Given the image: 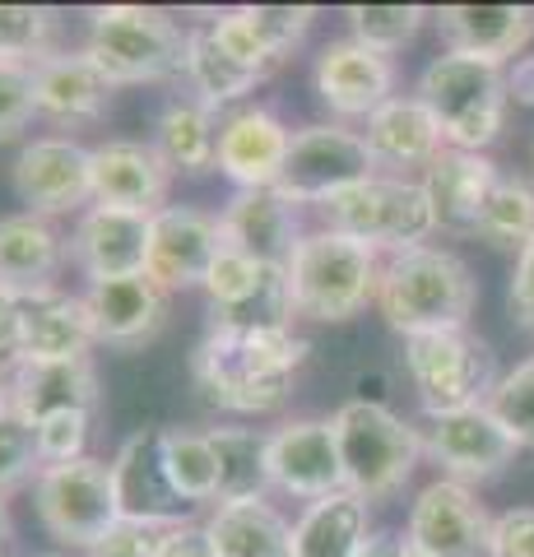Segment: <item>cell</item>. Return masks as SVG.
<instances>
[{
  "label": "cell",
  "instance_id": "ffe728a7",
  "mask_svg": "<svg viewBox=\"0 0 534 557\" xmlns=\"http://www.w3.org/2000/svg\"><path fill=\"white\" fill-rule=\"evenodd\" d=\"M312 24H316L312 5H237V10H223L210 24V33L233 61L270 75L274 65L288 61L302 47Z\"/></svg>",
  "mask_w": 534,
  "mask_h": 557
},
{
  "label": "cell",
  "instance_id": "7402d4cb",
  "mask_svg": "<svg viewBox=\"0 0 534 557\" xmlns=\"http://www.w3.org/2000/svg\"><path fill=\"white\" fill-rule=\"evenodd\" d=\"M33 94H38V116L51 126L75 131L108 116L116 84L102 75L89 51H51L33 65Z\"/></svg>",
  "mask_w": 534,
  "mask_h": 557
},
{
  "label": "cell",
  "instance_id": "ee69618b",
  "mask_svg": "<svg viewBox=\"0 0 534 557\" xmlns=\"http://www.w3.org/2000/svg\"><path fill=\"white\" fill-rule=\"evenodd\" d=\"M163 530L135 525V520H116V525L89 548V557H159Z\"/></svg>",
  "mask_w": 534,
  "mask_h": 557
},
{
  "label": "cell",
  "instance_id": "2e32d148",
  "mask_svg": "<svg viewBox=\"0 0 534 557\" xmlns=\"http://www.w3.org/2000/svg\"><path fill=\"white\" fill-rule=\"evenodd\" d=\"M270 483L302 502L344 493V465L331 418H293L270 432Z\"/></svg>",
  "mask_w": 534,
  "mask_h": 557
},
{
  "label": "cell",
  "instance_id": "ba28073f",
  "mask_svg": "<svg viewBox=\"0 0 534 557\" xmlns=\"http://www.w3.org/2000/svg\"><path fill=\"white\" fill-rule=\"evenodd\" d=\"M405 372L427 418L488 405L493 386L502 381L488 339H479L474 330H442V335L405 339Z\"/></svg>",
  "mask_w": 534,
  "mask_h": 557
},
{
  "label": "cell",
  "instance_id": "d6a6232c",
  "mask_svg": "<svg viewBox=\"0 0 534 557\" xmlns=\"http://www.w3.org/2000/svg\"><path fill=\"white\" fill-rule=\"evenodd\" d=\"M368 544V502L353 493H331L307 502L293 520V557H358Z\"/></svg>",
  "mask_w": 534,
  "mask_h": 557
},
{
  "label": "cell",
  "instance_id": "f1b7e54d",
  "mask_svg": "<svg viewBox=\"0 0 534 557\" xmlns=\"http://www.w3.org/2000/svg\"><path fill=\"white\" fill-rule=\"evenodd\" d=\"M71 260L65 251V237L51 228V219L38 214H5L0 219V288L20 293H47L57 288L61 265Z\"/></svg>",
  "mask_w": 534,
  "mask_h": 557
},
{
  "label": "cell",
  "instance_id": "1f68e13d",
  "mask_svg": "<svg viewBox=\"0 0 534 557\" xmlns=\"http://www.w3.org/2000/svg\"><path fill=\"white\" fill-rule=\"evenodd\" d=\"M149 145L159 149V159L172 172H186V177L219 168V126L200 98H167L159 116H153Z\"/></svg>",
  "mask_w": 534,
  "mask_h": 557
},
{
  "label": "cell",
  "instance_id": "44dd1931",
  "mask_svg": "<svg viewBox=\"0 0 534 557\" xmlns=\"http://www.w3.org/2000/svg\"><path fill=\"white\" fill-rule=\"evenodd\" d=\"M65 251H71V265H79L89 284H98V278L145 274L149 219L145 214H126V209L89 205L79 214L75 233L65 237Z\"/></svg>",
  "mask_w": 534,
  "mask_h": 557
},
{
  "label": "cell",
  "instance_id": "9c48e42d",
  "mask_svg": "<svg viewBox=\"0 0 534 557\" xmlns=\"http://www.w3.org/2000/svg\"><path fill=\"white\" fill-rule=\"evenodd\" d=\"M33 507H38L42 530L61 548H79V553H89L122 520L116 487H112V465L98 456H84L71 465H47L38 483H33Z\"/></svg>",
  "mask_w": 534,
  "mask_h": 557
},
{
  "label": "cell",
  "instance_id": "3957f363",
  "mask_svg": "<svg viewBox=\"0 0 534 557\" xmlns=\"http://www.w3.org/2000/svg\"><path fill=\"white\" fill-rule=\"evenodd\" d=\"M331 428L344 465V493H353L368 507L400 493L423 456L419 428L405 423L390 405H376V399L353 395L349 405L331 413Z\"/></svg>",
  "mask_w": 534,
  "mask_h": 557
},
{
  "label": "cell",
  "instance_id": "f35d334b",
  "mask_svg": "<svg viewBox=\"0 0 534 557\" xmlns=\"http://www.w3.org/2000/svg\"><path fill=\"white\" fill-rule=\"evenodd\" d=\"M57 38V14L42 5H0V61L38 65L47 61Z\"/></svg>",
  "mask_w": 534,
  "mask_h": 557
},
{
  "label": "cell",
  "instance_id": "74e56055",
  "mask_svg": "<svg viewBox=\"0 0 534 557\" xmlns=\"http://www.w3.org/2000/svg\"><path fill=\"white\" fill-rule=\"evenodd\" d=\"M344 20H349V38H358L363 47L382 51V57H390V51H400L405 42L419 38L423 20H433L423 5H349L344 10Z\"/></svg>",
  "mask_w": 534,
  "mask_h": 557
},
{
  "label": "cell",
  "instance_id": "603a6c76",
  "mask_svg": "<svg viewBox=\"0 0 534 557\" xmlns=\"http://www.w3.org/2000/svg\"><path fill=\"white\" fill-rule=\"evenodd\" d=\"M102 348H145L167 321V293L149 274L98 278L79 293Z\"/></svg>",
  "mask_w": 534,
  "mask_h": 557
},
{
  "label": "cell",
  "instance_id": "d590c367",
  "mask_svg": "<svg viewBox=\"0 0 534 557\" xmlns=\"http://www.w3.org/2000/svg\"><path fill=\"white\" fill-rule=\"evenodd\" d=\"M474 237L488 242L497 251H525V242H534V182L525 177H497L484 209H479Z\"/></svg>",
  "mask_w": 534,
  "mask_h": 557
},
{
  "label": "cell",
  "instance_id": "52a82bcc",
  "mask_svg": "<svg viewBox=\"0 0 534 557\" xmlns=\"http://www.w3.org/2000/svg\"><path fill=\"white\" fill-rule=\"evenodd\" d=\"M316 214H321V228L363 242V247H372L376 256L427 247V237L437 233V219H433V205H427L423 182L386 177V172L339 190V196L325 200Z\"/></svg>",
  "mask_w": 534,
  "mask_h": 557
},
{
  "label": "cell",
  "instance_id": "cb8c5ba5",
  "mask_svg": "<svg viewBox=\"0 0 534 557\" xmlns=\"http://www.w3.org/2000/svg\"><path fill=\"white\" fill-rule=\"evenodd\" d=\"M442 47L456 57H474L488 65L521 61L534 42V10L530 5H442L433 10Z\"/></svg>",
  "mask_w": 534,
  "mask_h": 557
},
{
  "label": "cell",
  "instance_id": "11a10c76",
  "mask_svg": "<svg viewBox=\"0 0 534 557\" xmlns=\"http://www.w3.org/2000/svg\"><path fill=\"white\" fill-rule=\"evenodd\" d=\"M38 557H65V553H38Z\"/></svg>",
  "mask_w": 534,
  "mask_h": 557
},
{
  "label": "cell",
  "instance_id": "8d00e7d4",
  "mask_svg": "<svg viewBox=\"0 0 534 557\" xmlns=\"http://www.w3.org/2000/svg\"><path fill=\"white\" fill-rule=\"evenodd\" d=\"M163 465H167L172 487H177L191 507L219 497V460H214V446L204 432L163 428Z\"/></svg>",
  "mask_w": 534,
  "mask_h": 557
},
{
  "label": "cell",
  "instance_id": "60d3db41",
  "mask_svg": "<svg viewBox=\"0 0 534 557\" xmlns=\"http://www.w3.org/2000/svg\"><path fill=\"white\" fill-rule=\"evenodd\" d=\"M488 409L516 437V446L534 450V354L525 362H516L511 372H502V381L488 395Z\"/></svg>",
  "mask_w": 534,
  "mask_h": 557
},
{
  "label": "cell",
  "instance_id": "f6af8a7d",
  "mask_svg": "<svg viewBox=\"0 0 534 557\" xmlns=\"http://www.w3.org/2000/svg\"><path fill=\"white\" fill-rule=\"evenodd\" d=\"M493 557H534V507L493 516Z\"/></svg>",
  "mask_w": 534,
  "mask_h": 557
},
{
  "label": "cell",
  "instance_id": "5bb4252c",
  "mask_svg": "<svg viewBox=\"0 0 534 557\" xmlns=\"http://www.w3.org/2000/svg\"><path fill=\"white\" fill-rule=\"evenodd\" d=\"M112 487H116L122 520H135V525L172 530V525H186L196 511L167 479L163 428H140L122 442V450L112 456Z\"/></svg>",
  "mask_w": 534,
  "mask_h": 557
},
{
  "label": "cell",
  "instance_id": "f5cc1de1",
  "mask_svg": "<svg viewBox=\"0 0 534 557\" xmlns=\"http://www.w3.org/2000/svg\"><path fill=\"white\" fill-rule=\"evenodd\" d=\"M0 409H10V362H0Z\"/></svg>",
  "mask_w": 534,
  "mask_h": 557
},
{
  "label": "cell",
  "instance_id": "836d02e7",
  "mask_svg": "<svg viewBox=\"0 0 534 557\" xmlns=\"http://www.w3.org/2000/svg\"><path fill=\"white\" fill-rule=\"evenodd\" d=\"M219 460V497L223 502H261L270 493V432L256 428H204Z\"/></svg>",
  "mask_w": 534,
  "mask_h": 557
},
{
  "label": "cell",
  "instance_id": "ac0fdd59",
  "mask_svg": "<svg viewBox=\"0 0 534 557\" xmlns=\"http://www.w3.org/2000/svg\"><path fill=\"white\" fill-rule=\"evenodd\" d=\"M219 233L223 247L243 251L261 265H288L298 242L307 237L298 223V205H293L280 186H261V190H233V200L219 214Z\"/></svg>",
  "mask_w": 534,
  "mask_h": 557
},
{
  "label": "cell",
  "instance_id": "816d5d0a",
  "mask_svg": "<svg viewBox=\"0 0 534 557\" xmlns=\"http://www.w3.org/2000/svg\"><path fill=\"white\" fill-rule=\"evenodd\" d=\"M5 544H10V507H5V497H0V557H5Z\"/></svg>",
  "mask_w": 534,
  "mask_h": 557
},
{
  "label": "cell",
  "instance_id": "ab89813d",
  "mask_svg": "<svg viewBox=\"0 0 534 557\" xmlns=\"http://www.w3.org/2000/svg\"><path fill=\"white\" fill-rule=\"evenodd\" d=\"M42 456H38V432L20 409H0V497L20 493V487L38 483Z\"/></svg>",
  "mask_w": 534,
  "mask_h": 557
},
{
  "label": "cell",
  "instance_id": "7dc6e473",
  "mask_svg": "<svg viewBox=\"0 0 534 557\" xmlns=\"http://www.w3.org/2000/svg\"><path fill=\"white\" fill-rule=\"evenodd\" d=\"M159 557H214V548H210V539H204V525H196V520H186V525L163 530Z\"/></svg>",
  "mask_w": 534,
  "mask_h": 557
},
{
  "label": "cell",
  "instance_id": "484cf974",
  "mask_svg": "<svg viewBox=\"0 0 534 557\" xmlns=\"http://www.w3.org/2000/svg\"><path fill=\"white\" fill-rule=\"evenodd\" d=\"M363 139H368V153L376 172L386 177H400L405 168H433L442 153H446V135L437 126V116L423 108V98H400L395 94L386 108H376L363 126Z\"/></svg>",
  "mask_w": 534,
  "mask_h": 557
},
{
  "label": "cell",
  "instance_id": "8992f818",
  "mask_svg": "<svg viewBox=\"0 0 534 557\" xmlns=\"http://www.w3.org/2000/svg\"><path fill=\"white\" fill-rule=\"evenodd\" d=\"M186 38L167 10L149 5H98L89 14V42L84 51L112 84H167L186 75Z\"/></svg>",
  "mask_w": 534,
  "mask_h": 557
},
{
  "label": "cell",
  "instance_id": "9a60e30c",
  "mask_svg": "<svg viewBox=\"0 0 534 557\" xmlns=\"http://www.w3.org/2000/svg\"><path fill=\"white\" fill-rule=\"evenodd\" d=\"M223 251L219 214H204L196 205H167L149 219V260L145 274L163 293L177 288H204L214 260Z\"/></svg>",
  "mask_w": 534,
  "mask_h": 557
},
{
  "label": "cell",
  "instance_id": "4fadbf2b",
  "mask_svg": "<svg viewBox=\"0 0 534 557\" xmlns=\"http://www.w3.org/2000/svg\"><path fill=\"white\" fill-rule=\"evenodd\" d=\"M516 437L497 423L488 405L479 409H456V413H433L423 428V456L442 465V479L456 483H484L497 479L516 460Z\"/></svg>",
  "mask_w": 534,
  "mask_h": 557
},
{
  "label": "cell",
  "instance_id": "bcb514c9",
  "mask_svg": "<svg viewBox=\"0 0 534 557\" xmlns=\"http://www.w3.org/2000/svg\"><path fill=\"white\" fill-rule=\"evenodd\" d=\"M507 307H511V321L534 335V242H525V251L516 256V270H511V288H507Z\"/></svg>",
  "mask_w": 534,
  "mask_h": 557
},
{
  "label": "cell",
  "instance_id": "30bf717a",
  "mask_svg": "<svg viewBox=\"0 0 534 557\" xmlns=\"http://www.w3.org/2000/svg\"><path fill=\"white\" fill-rule=\"evenodd\" d=\"M368 177H376V163L368 153L363 131H349V126H339V121H316V126L293 131L280 190L293 205L321 209L325 200H335L339 190H349Z\"/></svg>",
  "mask_w": 534,
  "mask_h": 557
},
{
  "label": "cell",
  "instance_id": "83f0119b",
  "mask_svg": "<svg viewBox=\"0 0 534 557\" xmlns=\"http://www.w3.org/2000/svg\"><path fill=\"white\" fill-rule=\"evenodd\" d=\"M502 177L488 153H464V149H446L442 159L423 172V190L433 205L437 233H456V237H474L479 209H484L493 182Z\"/></svg>",
  "mask_w": 534,
  "mask_h": 557
},
{
  "label": "cell",
  "instance_id": "7c38bea8",
  "mask_svg": "<svg viewBox=\"0 0 534 557\" xmlns=\"http://www.w3.org/2000/svg\"><path fill=\"white\" fill-rule=\"evenodd\" d=\"M405 539L427 557H493V516L470 483L433 479L413 497Z\"/></svg>",
  "mask_w": 534,
  "mask_h": 557
},
{
  "label": "cell",
  "instance_id": "4316f807",
  "mask_svg": "<svg viewBox=\"0 0 534 557\" xmlns=\"http://www.w3.org/2000/svg\"><path fill=\"white\" fill-rule=\"evenodd\" d=\"M94 321L89 307L75 293L47 288V293H28L24 311H20V358L14 362H71V358H89L94 348Z\"/></svg>",
  "mask_w": 534,
  "mask_h": 557
},
{
  "label": "cell",
  "instance_id": "c3c4849f",
  "mask_svg": "<svg viewBox=\"0 0 534 557\" xmlns=\"http://www.w3.org/2000/svg\"><path fill=\"white\" fill-rule=\"evenodd\" d=\"M20 311H24L20 293L0 288V362L20 358Z\"/></svg>",
  "mask_w": 534,
  "mask_h": 557
},
{
  "label": "cell",
  "instance_id": "f546056e",
  "mask_svg": "<svg viewBox=\"0 0 534 557\" xmlns=\"http://www.w3.org/2000/svg\"><path fill=\"white\" fill-rule=\"evenodd\" d=\"M10 405L20 409L28 423L47 413H94L98 409V368L94 358L71 362H10Z\"/></svg>",
  "mask_w": 534,
  "mask_h": 557
},
{
  "label": "cell",
  "instance_id": "8fae6325",
  "mask_svg": "<svg viewBox=\"0 0 534 557\" xmlns=\"http://www.w3.org/2000/svg\"><path fill=\"white\" fill-rule=\"evenodd\" d=\"M14 196L38 219L75 214L94 200V149H84L71 135H42L14 153L10 168Z\"/></svg>",
  "mask_w": 534,
  "mask_h": 557
},
{
  "label": "cell",
  "instance_id": "b9f144b4",
  "mask_svg": "<svg viewBox=\"0 0 534 557\" xmlns=\"http://www.w3.org/2000/svg\"><path fill=\"white\" fill-rule=\"evenodd\" d=\"M89 428H94V413H79V409H65V413H47L33 423L38 432V456H42V469L47 465H71V460H84L89 456Z\"/></svg>",
  "mask_w": 534,
  "mask_h": 557
},
{
  "label": "cell",
  "instance_id": "7a4b0ae2",
  "mask_svg": "<svg viewBox=\"0 0 534 557\" xmlns=\"http://www.w3.org/2000/svg\"><path fill=\"white\" fill-rule=\"evenodd\" d=\"M479 302V278L456 251L446 247H409L382 260L376 311L405 339L470 330Z\"/></svg>",
  "mask_w": 534,
  "mask_h": 557
},
{
  "label": "cell",
  "instance_id": "d6986e66",
  "mask_svg": "<svg viewBox=\"0 0 534 557\" xmlns=\"http://www.w3.org/2000/svg\"><path fill=\"white\" fill-rule=\"evenodd\" d=\"M172 168L159 159L149 139H102L94 145V205L126 209L153 219L167 209Z\"/></svg>",
  "mask_w": 534,
  "mask_h": 557
},
{
  "label": "cell",
  "instance_id": "4dcf8cb0",
  "mask_svg": "<svg viewBox=\"0 0 534 557\" xmlns=\"http://www.w3.org/2000/svg\"><path fill=\"white\" fill-rule=\"evenodd\" d=\"M214 557H293V525L270 502H223L204 516Z\"/></svg>",
  "mask_w": 534,
  "mask_h": 557
},
{
  "label": "cell",
  "instance_id": "e575fe53",
  "mask_svg": "<svg viewBox=\"0 0 534 557\" xmlns=\"http://www.w3.org/2000/svg\"><path fill=\"white\" fill-rule=\"evenodd\" d=\"M261 79H265L261 70L233 61L228 51L214 42L210 28H191V38H186V84H191V94L210 112L228 108V102H243L247 94H256Z\"/></svg>",
  "mask_w": 534,
  "mask_h": 557
},
{
  "label": "cell",
  "instance_id": "f907efd6",
  "mask_svg": "<svg viewBox=\"0 0 534 557\" xmlns=\"http://www.w3.org/2000/svg\"><path fill=\"white\" fill-rule=\"evenodd\" d=\"M395 548H400V539H390V534H368V544L358 548V557H395Z\"/></svg>",
  "mask_w": 534,
  "mask_h": 557
},
{
  "label": "cell",
  "instance_id": "7bdbcfd3",
  "mask_svg": "<svg viewBox=\"0 0 534 557\" xmlns=\"http://www.w3.org/2000/svg\"><path fill=\"white\" fill-rule=\"evenodd\" d=\"M38 116V94H33V65L0 61V145L20 139V131Z\"/></svg>",
  "mask_w": 534,
  "mask_h": 557
},
{
  "label": "cell",
  "instance_id": "d4e9b609",
  "mask_svg": "<svg viewBox=\"0 0 534 557\" xmlns=\"http://www.w3.org/2000/svg\"><path fill=\"white\" fill-rule=\"evenodd\" d=\"M293 131L270 108H243L219 126V172L237 190L280 186Z\"/></svg>",
  "mask_w": 534,
  "mask_h": 557
},
{
  "label": "cell",
  "instance_id": "db71d44e",
  "mask_svg": "<svg viewBox=\"0 0 534 557\" xmlns=\"http://www.w3.org/2000/svg\"><path fill=\"white\" fill-rule=\"evenodd\" d=\"M395 557H427V553H423V548H413L409 539H400V548H395Z\"/></svg>",
  "mask_w": 534,
  "mask_h": 557
},
{
  "label": "cell",
  "instance_id": "681fc988",
  "mask_svg": "<svg viewBox=\"0 0 534 557\" xmlns=\"http://www.w3.org/2000/svg\"><path fill=\"white\" fill-rule=\"evenodd\" d=\"M507 98L521 102V108H534V51H525L521 61H511V70H507Z\"/></svg>",
  "mask_w": 534,
  "mask_h": 557
},
{
  "label": "cell",
  "instance_id": "277c9868",
  "mask_svg": "<svg viewBox=\"0 0 534 557\" xmlns=\"http://www.w3.org/2000/svg\"><path fill=\"white\" fill-rule=\"evenodd\" d=\"M288 274V298L293 311L307 321H349L368 302H376V284H382V256L363 242L316 228L298 242V251L284 265Z\"/></svg>",
  "mask_w": 534,
  "mask_h": 557
},
{
  "label": "cell",
  "instance_id": "5b68a950",
  "mask_svg": "<svg viewBox=\"0 0 534 557\" xmlns=\"http://www.w3.org/2000/svg\"><path fill=\"white\" fill-rule=\"evenodd\" d=\"M419 98L423 108L437 116L446 135V149L484 153L507 126V70L442 51L423 65L419 75Z\"/></svg>",
  "mask_w": 534,
  "mask_h": 557
},
{
  "label": "cell",
  "instance_id": "e0dca14e",
  "mask_svg": "<svg viewBox=\"0 0 534 557\" xmlns=\"http://www.w3.org/2000/svg\"><path fill=\"white\" fill-rule=\"evenodd\" d=\"M312 84L335 116H372L395 98V65L358 38H335L316 51Z\"/></svg>",
  "mask_w": 534,
  "mask_h": 557
},
{
  "label": "cell",
  "instance_id": "6da1fadb",
  "mask_svg": "<svg viewBox=\"0 0 534 557\" xmlns=\"http://www.w3.org/2000/svg\"><path fill=\"white\" fill-rule=\"evenodd\" d=\"M307 344L293 330H219L191 354V381L204 405L228 413H270L293 395Z\"/></svg>",
  "mask_w": 534,
  "mask_h": 557
}]
</instances>
